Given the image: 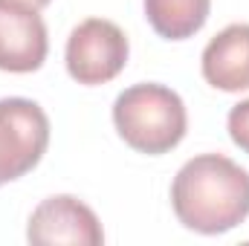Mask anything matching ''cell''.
<instances>
[{
  "label": "cell",
  "mask_w": 249,
  "mask_h": 246,
  "mask_svg": "<svg viewBox=\"0 0 249 246\" xmlns=\"http://www.w3.org/2000/svg\"><path fill=\"white\" fill-rule=\"evenodd\" d=\"M177 220L200 235H223L249 217V174L223 154L188 159L171 183Z\"/></svg>",
  "instance_id": "cell-1"
},
{
  "label": "cell",
  "mask_w": 249,
  "mask_h": 246,
  "mask_svg": "<svg viewBox=\"0 0 249 246\" xmlns=\"http://www.w3.org/2000/svg\"><path fill=\"white\" fill-rule=\"evenodd\" d=\"M26 238L35 246H55V244H70V246H99L105 244V232L102 223L96 217V211L90 206H84L81 200L58 194V197H47L29 217L26 226Z\"/></svg>",
  "instance_id": "cell-5"
},
{
  "label": "cell",
  "mask_w": 249,
  "mask_h": 246,
  "mask_svg": "<svg viewBox=\"0 0 249 246\" xmlns=\"http://www.w3.org/2000/svg\"><path fill=\"white\" fill-rule=\"evenodd\" d=\"M50 145V119L32 99H0V185L29 174Z\"/></svg>",
  "instance_id": "cell-3"
},
{
  "label": "cell",
  "mask_w": 249,
  "mask_h": 246,
  "mask_svg": "<svg viewBox=\"0 0 249 246\" xmlns=\"http://www.w3.org/2000/svg\"><path fill=\"white\" fill-rule=\"evenodd\" d=\"M212 0H145L151 29L165 41H186L209 20Z\"/></svg>",
  "instance_id": "cell-8"
},
{
  "label": "cell",
  "mask_w": 249,
  "mask_h": 246,
  "mask_svg": "<svg viewBox=\"0 0 249 246\" xmlns=\"http://www.w3.org/2000/svg\"><path fill=\"white\" fill-rule=\"evenodd\" d=\"M20 3H26V6H32V9H38V12H41V9H44V6H50L53 0H20Z\"/></svg>",
  "instance_id": "cell-10"
},
{
  "label": "cell",
  "mask_w": 249,
  "mask_h": 246,
  "mask_svg": "<svg viewBox=\"0 0 249 246\" xmlns=\"http://www.w3.org/2000/svg\"><path fill=\"white\" fill-rule=\"evenodd\" d=\"M226 124H229V136H232V142H235L244 154H249V99L247 102H241V105H235V107L229 110Z\"/></svg>",
  "instance_id": "cell-9"
},
{
  "label": "cell",
  "mask_w": 249,
  "mask_h": 246,
  "mask_svg": "<svg viewBox=\"0 0 249 246\" xmlns=\"http://www.w3.org/2000/svg\"><path fill=\"white\" fill-rule=\"evenodd\" d=\"M50 38L38 9L20 0H0V70L35 72L47 61Z\"/></svg>",
  "instance_id": "cell-6"
},
{
  "label": "cell",
  "mask_w": 249,
  "mask_h": 246,
  "mask_svg": "<svg viewBox=\"0 0 249 246\" xmlns=\"http://www.w3.org/2000/svg\"><path fill=\"white\" fill-rule=\"evenodd\" d=\"M203 78L223 93L249 90V23H232L206 44Z\"/></svg>",
  "instance_id": "cell-7"
},
{
  "label": "cell",
  "mask_w": 249,
  "mask_h": 246,
  "mask_svg": "<svg viewBox=\"0 0 249 246\" xmlns=\"http://www.w3.org/2000/svg\"><path fill=\"white\" fill-rule=\"evenodd\" d=\"M130 44L124 32L105 18H90L78 23L67 38V72L87 87L113 81L127 64Z\"/></svg>",
  "instance_id": "cell-4"
},
{
  "label": "cell",
  "mask_w": 249,
  "mask_h": 246,
  "mask_svg": "<svg viewBox=\"0 0 249 246\" xmlns=\"http://www.w3.org/2000/svg\"><path fill=\"white\" fill-rule=\"evenodd\" d=\"M113 124L139 154L160 157L177 148L186 136L188 116L183 99L165 84H133L113 102Z\"/></svg>",
  "instance_id": "cell-2"
}]
</instances>
